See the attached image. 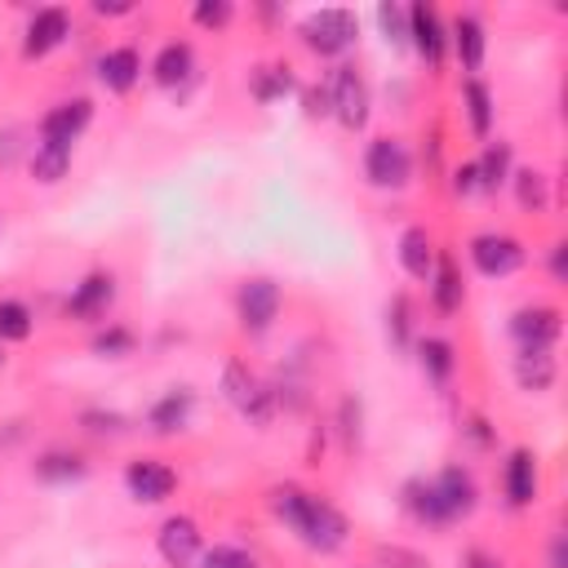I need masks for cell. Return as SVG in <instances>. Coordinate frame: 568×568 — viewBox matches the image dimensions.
Segmentation results:
<instances>
[{
    "label": "cell",
    "mask_w": 568,
    "mask_h": 568,
    "mask_svg": "<svg viewBox=\"0 0 568 568\" xmlns=\"http://www.w3.org/2000/svg\"><path fill=\"white\" fill-rule=\"evenodd\" d=\"M271 506L311 550H337L346 541V519L328 501H320V497H311L302 488H275Z\"/></svg>",
    "instance_id": "1"
},
{
    "label": "cell",
    "mask_w": 568,
    "mask_h": 568,
    "mask_svg": "<svg viewBox=\"0 0 568 568\" xmlns=\"http://www.w3.org/2000/svg\"><path fill=\"white\" fill-rule=\"evenodd\" d=\"M470 506H475V484H470V475L457 470V466H448L439 479L413 488V510H417L422 519H430V524L457 519V515H466Z\"/></svg>",
    "instance_id": "2"
},
{
    "label": "cell",
    "mask_w": 568,
    "mask_h": 568,
    "mask_svg": "<svg viewBox=\"0 0 568 568\" xmlns=\"http://www.w3.org/2000/svg\"><path fill=\"white\" fill-rule=\"evenodd\" d=\"M302 36H306V44H311L315 53H342V49H351V40H355V18H351L346 9H320V13L306 18Z\"/></svg>",
    "instance_id": "3"
},
{
    "label": "cell",
    "mask_w": 568,
    "mask_h": 568,
    "mask_svg": "<svg viewBox=\"0 0 568 568\" xmlns=\"http://www.w3.org/2000/svg\"><path fill=\"white\" fill-rule=\"evenodd\" d=\"M328 106H333V115H337L346 129H359V124L368 120V84L359 80V71H351V67H337V71H333Z\"/></svg>",
    "instance_id": "4"
},
{
    "label": "cell",
    "mask_w": 568,
    "mask_h": 568,
    "mask_svg": "<svg viewBox=\"0 0 568 568\" xmlns=\"http://www.w3.org/2000/svg\"><path fill=\"white\" fill-rule=\"evenodd\" d=\"M364 173L373 186H404L408 182V151L395 138H377L364 155Z\"/></svg>",
    "instance_id": "5"
},
{
    "label": "cell",
    "mask_w": 568,
    "mask_h": 568,
    "mask_svg": "<svg viewBox=\"0 0 568 568\" xmlns=\"http://www.w3.org/2000/svg\"><path fill=\"white\" fill-rule=\"evenodd\" d=\"M89 115H93V106H89L84 98H71V102L53 106V111L40 120V142H58V146H71V142L84 133Z\"/></svg>",
    "instance_id": "6"
},
{
    "label": "cell",
    "mask_w": 568,
    "mask_h": 568,
    "mask_svg": "<svg viewBox=\"0 0 568 568\" xmlns=\"http://www.w3.org/2000/svg\"><path fill=\"white\" fill-rule=\"evenodd\" d=\"M470 262H475L484 275H510V271L524 262V248H519L510 235H475Z\"/></svg>",
    "instance_id": "7"
},
{
    "label": "cell",
    "mask_w": 568,
    "mask_h": 568,
    "mask_svg": "<svg viewBox=\"0 0 568 568\" xmlns=\"http://www.w3.org/2000/svg\"><path fill=\"white\" fill-rule=\"evenodd\" d=\"M226 395H231V404H235L244 417H253V422H266V417H271V395H266L262 382H257L248 368H240V364L226 368Z\"/></svg>",
    "instance_id": "8"
},
{
    "label": "cell",
    "mask_w": 568,
    "mask_h": 568,
    "mask_svg": "<svg viewBox=\"0 0 568 568\" xmlns=\"http://www.w3.org/2000/svg\"><path fill=\"white\" fill-rule=\"evenodd\" d=\"M160 555H164L173 568H186V564L200 555V528H195V519H186V515L164 519V524H160Z\"/></svg>",
    "instance_id": "9"
},
{
    "label": "cell",
    "mask_w": 568,
    "mask_h": 568,
    "mask_svg": "<svg viewBox=\"0 0 568 568\" xmlns=\"http://www.w3.org/2000/svg\"><path fill=\"white\" fill-rule=\"evenodd\" d=\"M275 311H280V288L271 280H248L240 288V320H244V328L262 333L275 320Z\"/></svg>",
    "instance_id": "10"
},
{
    "label": "cell",
    "mask_w": 568,
    "mask_h": 568,
    "mask_svg": "<svg viewBox=\"0 0 568 568\" xmlns=\"http://www.w3.org/2000/svg\"><path fill=\"white\" fill-rule=\"evenodd\" d=\"M173 470L164 466V462H133L129 470H124V488L138 497V501H164L169 493H173Z\"/></svg>",
    "instance_id": "11"
},
{
    "label": "cell",
    "mask_w": 568,
    "mask_h": 568,
    "mask_svg": "<svg viewBox=\"0 0 568 568\" xmlns=\"http://www.w3.org/2000/svg\"><path fill=\"white\" fill-rule=\"evenodd\" d=\"M510 333L519 337V346H550L559 337V315L550 306H524L510 320Z\"/></svg>",
    "instance_id": "12"
},
{
    "label": "cell",
    "mask_w": 568,
    "mask_h": 568,
    "mask_svg": "<svg viewBox=\"0 0 568 568\" xmlns=\"http://www.w3.org/2000/svg\"><path fill=\"white\" fill-rule=\"evenodd\" d=\"M408 36H413V44H417V53L426 62H439V53H444V27H439V13L430 4H413L408 9Z\"/></svg>",
    "instance_id": "13"
},
{
    "label": "cell",
    "mask_w": 568,
    "mask_h": 568,
    "mask_svg": "<svg viewBox=\"0 0 568 568\" xmlns=\"http://www.w3.org/2000/svg\"><path fill=\"white\" fill-rule=\"evenodd\" d=\"M62 36H67V13L62 9H40L36 18H31V27H27V53L36 58V53H49L53 44H62Z\"/></svg>",
    "instance_id": "14"
},
{
    "label": "cell",
    "mask_w": 568,
    "mask_h": 568,
    "mask_svg": "<svg viewBox=\"0 0 568 568\" xmlns=\"http://www.w3.org/2000/svg\"><path fill=\"white\" fill-rule=\"evenodd\" d=\"M138 71H142V62H138V53H133V49H111V53H102V58H98V80H102L106 89H115V93L133 89Z\"/></svg>",
    "instance_id": "15"
},
{
    "label": "cell",
    "mask_w": 568,
    "mask_h": 568,
    "mask_svg": "<svg viewBox=\"0 0 568 568\" xmlns=\"http://www.w3.org/2000/svg\"><path fill=\"white\" fill-rule=\"evenodd\" d=\"M111 293H115V284H111V275H89L75 293H71V315H80V320H93V315H102L106 311V302H111Z\"/></svg>",
    "instance_id": "16"
},
{
    "label": "cell",
    "mask_w": 568,
    "mask_h": 568,
    "mask_svg": "<svg viewBox=\"0 0 568 568\" xmlns=\"http://www.w3.org/2000/svg\"><path fill=\"white\" fill-rule=\"evenodd\" d=\"M399 262H404V271H408V275L430 280L435 253H430V235H426L422 226H413V231H404V235H399Z\"/></svg>",
    "instance_id": "17"
},
{
    "label": "cell",
    "mask_w": 568,
    "mask_h": 568,
    "mask_svg": "<svg viewBox=\"0 0 568 568\" xmlns=\"http://www.w3.org/2000/svg\"><path fill=\"white\" fill-rule=\"evenodd\" d=\"M532 493H537V470H532V457L519 448V453H510V462H506V497H510L515 506H528Z\"/></svg>",
    "instance_id": "18"
},
{
    "label": "cell",
    "mask_w": 568,
    "mask_h": 568,
    "mask_svg": "<svg viewBox=\"0 0 568 568\" xmlns=\"http://www.w3.org/2000/svg\"><path fill=\"white\" fill-rule=\"evenodd\" d=\"M519 382L528 390H546L555 382V359H550V346H524L519 351Z\"/></svg>",
    "instance_id": "19"
},
{
    "label": "cell",
    "mask_w": 568,
    "mask_h": 568,
    "mask_svg": "<svg viewBox=\"0 0 568 568\" xmlns=\"http://www.w3.org/2000/svg\"><path fill=\"white\" fill-rule=\"evenodd\" d=\"M151 71H155V80L169 84V89L182 84V80L191 75V49H186V44H164V49L155 53V67H151Z\"/></svg>",
    "instance_id": "20"
},
{
    "label": "cell",
    "mask_w": 568,
    "mask_h": 568,
    "mask_svg": "<svg viewBox=\"0 0 568 568\" xmlns=\"http://www.w3.org/2000/svg\"><path fill=\"white\" fill-rule=\"evenodd\" d=\"M67 164H71V146H58V142H40L31 155V173L40 182H58L67 173Z\"/></svg>",
    "instance_id": "21"
},
{
    "label": "cell",
    "mask_w": 568,
    "mask_h": 568,
    "mask_svg": "<svg viewBox=\"0 0 568 568\" xmlns=\"http://www.w3.org/2000/svg\"><path fill=\"white\" fill-rule=\"evenodd\" d=\"M186 413H191V395H186V390H169V395L151 408V426L169 435V430H178V426L186 422Z\"/></svg>",
    "instance_id": "22"
},
{
    "label": "cell",
    "mask_w": 568,
    "mask_h": 568,
    "mask_svg": "<svg viewBox=\"0 0 568 568\" xmlns=\"http://www.w3.org/2000/svg\"><path fill=\"white\" fill-rule=\"evenodd\" d=\"M453 40H457V53H462V62L475 71V67L484 62V27H479L475 18H457V27H453Z\"/></svg>",
    "instance_id": "23"
},
{
    "label": "cell",
    "mask_w": 568,
    "mask_h": 568,
    "mask_svg": "<svg viewBox=\"0 0 568 568\" xmlns=\"http://www.w3.org/2000/svg\"><path fill=\"white\" fill-rule=\"evenodd\" d=\"M457 302H462L457 271H453L448 257H439V262H435V306H439V311H457Z\"/></svg>",
    "instance_id": "24"
},
{
    "label": "cell",
    "mask_w": 568,
    "mask_h": 568,
    "mask_svg": "<svg viewBox=\"0 0 568 568\" xmlns=\"http://www.w3.org/2000/svg\"><path fill=\"white\" fill-rule=\"evenodd\" d=\"M506 169H510V146H506V142L488 146V151H484V160L475 164L479 186H497V182H506Z\"/></svg>",
    "instance_id": "25"
},
{
    "label": "cell",
    "mask_w": 568,
    "mask_h": 568,
    "mask_svg": "<svg viewBox=\"0 0 568 568\" xmlns=\"http://www.w3.org/2000/svg\"><path fill=\"white\" fill-rule=\"evenodd\" d=\"M31 333V311L22 302H0V337L4 342H22Z\"/></svg>",
    "instance_id": "26"
},
{
    "label": "cell",
    "mask_w": 568,
    "mask_h": 568,
    "mask_svg": "<svg viewBox=\"0 0 568 568\" xmlns=\"http://www.w3.org/2000/svg\"><path fill=\"white\" fill-rule=\"evenodd\" d=\"M466 111H470V129H475V133H488V124H493V102H488V89H484L479 80L466 84Z\"/></svg>",
    "instance_id": "27"
},
{
    "label": "cell",
    "mask_w": 568,
    "mask_h": 568,
    "mask_svg": "<svg viewBox=\"0 0 568 568\" xmlns=\"http://www.w3.org/2000/svg\"><path fill=\"white\" fill-rule=\"evenodd\" d=\"M422 368L430 373V377H448L453 373V346L448 342H439V337H430V342H422Z\"/></svg>",
    "instance_id": "28"
},
{
    "label": "cell",
    "mask_w": 568,
    "mask_h": 568,
    "mask_svg": "<svg viewBox=\"0 0 568 568\" xmlns=\"http://www.w3.org/2000/svg\"><path fill=\"white\" fill-rule=\"evenodd\" d=\"M200 568H257V559L240 546H213V550H204Z\"/></svg>",
    "instance_id": "29"
},
{
    "label": "cell",
    "mask_w": 568,
    "mask_h": 568,
    "mask_svg": "<svg viewBox=\"0 0 568 568\" xmlns=\"http://www.w3.org/2000/svg\"><path fill=\"white\" fill-rule=\"evenodd\" d=\"M84 466H80V457H67V453H49L44 462H40V475L44 479H75Z\"/></svg>",
    "instance_id": "30"
},
{
    "label": "cell",
    "mask_w": 568,
    "mask_h": 568,
    "mask_svg": "<svg viewBox=\"0 0 568 568\" xmlns=\"http://www.w3.org/2000/svg\"><path fill=\"white\" fill-rule=\"evenodd\" d=\"M519 204L524 209H546V178L541 173H519Z\"/></svg>",
    "instance_id": "31"
},
{
    "label": "cell",
    "mask_w": 568,
    "mask_h": 568,
    "mask_svg": "<svg viewBox=\"0 0 568 568\" xmlns=\"http://www.w3.org/2000/svg\"><path fill=\"white\" fill-rule=\"evenodd\" d=\"M129 346H133V337H129L124 328H106V333L93 337V351H98V355H124Z\"/></svg>",
    "instance_id": "32"
},
{
    "label": "cell",
    "mask_w": 568,
    "mask_h": 568,
    "mask_svg": "<svg viewBox=\"0 0 568 568\" xmlns=\"http://www.w3.org/2000/svg\"><path fill=\"white\" fill-rule=\"evenodd\" d=\"M231 18V4H222V0H204V4H195V22L200 27H222Z\"/></svg>",
    "instance_id": "33"
},
{
    "label": "cell",
    "mask_w": 568,
    "mask_h": 568,
    "mask_svg": "<svg viewBox=\"0 0 568 568\" xmlns=\"http://www.w3.org/2000/svg\"><path fill=\"white\" fill-rule=\"evenodd\" d=\"M377 22H382L386 40H404V36H408V27H404V13H399L395 4H382V9H377Z\"/></svg>",
    "instance_id": "34"
},
{
    "label": "cell",
    "mask_w": 568,
    "mask_h": 568,
    "mask_svg": "<svg viewBox=\"0 0 568 568\" xmlns=\"http://www.w3.org/2000/svg\"><path fill=\"white\" fill-rule=\"evenodd\" d=\"M284 89H288V75H284V71H266V75L257 80V98H262V102H271V98H280Z\"/></svg>",
    "instance_id": "35"
},
{
    "label": "cell",
    "mask_w": 568,
    "mask_h": 568,
    "mask_svg": "<svg viewBox=\"0 0 568 568\" xmlns=\"http://www.w3.org/2000/svg\"><path fill=\"white\" fill-rule=\"evenodd\" d=\"M475 186H479V173H475V164H462V169H457V178H453V191H457V195H470Z\"/></svg>",
    "instance_id": "36"
},
{
    "label": "cell",
    "mask_w": 568,
    "mask_h": 568,
    "mask_svg": "<svg viewBox=\"0 0 568 568\" xmlns=\"http://www.w3.org/2000/svg\"><path fill=\"white\" fill-rule=\"evenodd\" d=\"M550 568H564V537H555L550 546Z\"/></svg>",
    "instance_id": "37"
},
{
    "label": "cell",
    "mask_w": 568,
    "mask_h": 568,
    "mask_svg": "<svg viewBox=\"0 0 568 568\" xmlns=\"http://www.w3.org/2000/svg\"><path fill=\"white\" fill-rule=\"evenodd\" d=\"M466 564H470V568H497V564H493V559H488V555H470V559H466Z\"/></svg>",
    "instance_id": "38"
}]
</instances>
